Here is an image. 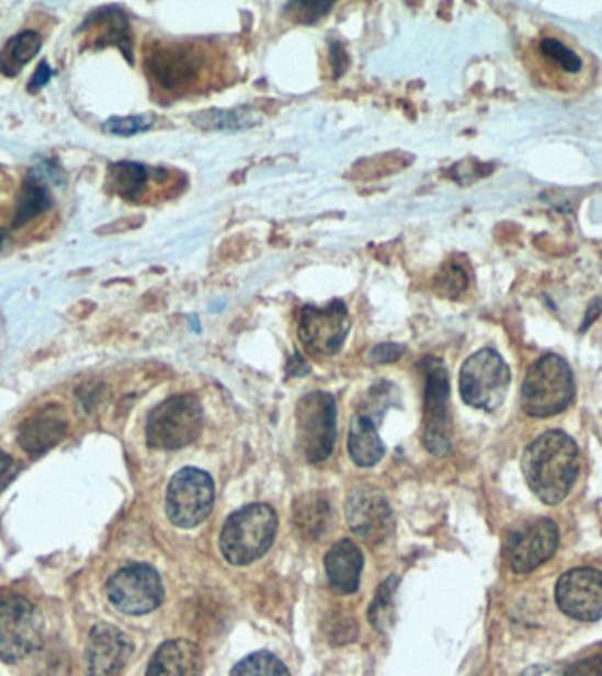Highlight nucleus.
Wrapping results in <instances>:
<instances>
[{
    "label": "nucleus",
    "instance_id": "f257e3e1",
    "mask_svg": "<svg viewBox=\"0 0 602 676\" xmlns=\"http://www.w3.org/2000/svg\"><path fill=\"white\" fill-rule=\"evenodd\" d=\"M219 55L201 41H159L145 55L148 80L170 98H185L211 87Z\"/></svg>",
    "mask_w": 602,
    "mask_h": 676
},
{
    "label": "nucleus",
    "instance_id": "f03ea898",
    "mask_svg": "<svg viewBox=\"0 0 602 676\" xmlns=\"http://www.w3.org/2000/svg\"><path fill=\"white\" fill-rule=\"evenodd\" d=\"M522 471L535 497L557 506L575 486L580 472V449L564 432H545L523 451Z\"/></svg>",
    "mask_w": 602,
    "mask_h": 676
},
{
    "label": "nucleus",
    "instance_id": "7ed1b4c3",
    "mask_svg": "<svg viewBox=\"0 0 602 676\" xmlns=\"http://www.w3.org/2000/svg\"><path fill=\"white\" fill-rule=\"evenodd\" d=\"M576 385L569 363L549 353L529 368L522 388V409L532 417H554L575 400Z\"/></svg>",
    "mask_w": 602,
    "mask_h": 676
},
{
    "label": "nucleus",
    "instance_id": "20e7f679",
    "mask_svg": "<svg viewBox=\"0 0 602 676\" xmlns=\"http://www.w3.org/2000/svg\"><path fill=\"white\" fill-rule=\"evenodd\" d=\"M277 513L268 504H250L232 513L220 532V551L232 565L252 564L270 550L277 534Z\"/></svg>",
    "mask_w": 602,
    "mask_h": 676
},
{
    "label": "nucleus",
    "instance_id": "39448f33",
    "mask_svg": "<svg viewBox=\"0 0 602 676\" xmlns=\"http://www.w3.org/2000/svg\"><path fill=\"white\" fill-rule=\"evenodd\" d=\"M203 408L196 394H173L159 403L147 420V443L154 449H180L200 437Z\"/></svg>",
    "mask_w": 602,
    "mask_h": 676
},
{
    "label": "nucleus",
    "instance_id": "423d86ee",
    "mask_svg": "<svg viewBox=\"0 0 602 676\" xmlns=\"http://www.w3.org/2000/svg\"><path fill=\"white\" fill-rule=\"evenodd\" d=\"M511 373L496 350H481L465 359L459 370V394L467 405L496 411L508 394Z\"/></svg>",
    "mask_w": 602,
    "mask_h": 676
},
{
    "label": "nucleus",
    "instance_id": "0eeeda50",
    "mask_svg": "<svg viewBox=\"0 0 602 676\" xmlns=\"http://www.w3.org/2000/svg\"><path fill=\"white\" fill-rule=\"evenodd\" d=\"M296 437L305 458L325 461L337 440V403L325 391L305 394L296 405Z\"/></svg>",
    "mask_w": 602,
    "mask_h": 676
},
{
    "label": "nucleus",
    "instance_id": "6e6552de",
    "mask_svg": "<svg viewBox=\"0 0 602 676\" xmlns=\"http://www.w3.org/2000/svg\"><path fill=\"white\" fill-rule=\"evenodd\" d=\"M420 368L424 376V448L435 457H446L451 451V388L447 368L439 358H424Z\"/></svg>",
    "mask_w": 602,
    "mask_h": 676
},
{
    "label": "nucleus",
    "instance_id": "1a4fd4ad",
    "mask_svg": "<svg viewBox=\"0 0 602 676\" xmlns=\"http://www.w3.org/2000/svg\"><path fill=\"white\" fill-rule=\"evenodd\" d=\"M43 620L31 600L19 594L0 596V658L16 663L39 649Z\"/></svg>",
    "mask_w": 602,
    "mask_h": 676
},
{
    "label": "nucleus",
    "instance_id": "9d476101",
    "mask_svg": "<svg viewBox=\"0 0 602 676\" xmlns=\"http://www.w3.org/2000/svg\"><path fill=\"white\" fill-rule=\"evenodd\" d=\"M215 484L211 474L185 467L171 478L166 493V513L180 529H194L211 516Z\"/></svg>",
    "mask_w": 602,
    "mask_h": 676
},
{
    "label": "nucleus",
    "instance_id": "9b49d317",
    "mask_svg": "<svg viewBox=\"0 0 602 676\" xmlns=\"http://www.w3.org/2000/svg\"><path fill=\"white\" fill-rule=\"evenodd\" d=\"M107 597L125 615H147L164 599L162 580L152 565L130 564L113 574L106 585Z\"/></svg>",
    "mask_w": 602,
    "mask_h": 676
},
{
    "label": "nucleus",
    "instance_id": "f8f14e48",
    "mask_svg": "<svg viewBox=\"0 0 602 676\" xmlns=\"http://www.w3.org/2000/svg\"><path fill=\"white\" fill-rule=\"evenodd\" d=\"M558 542L560 536L554 519H529L509 532L504 557L513 573H532L555 555Z\"/></svg>",
    "mask_w": 602,
    "mask_h": 676
},
{
    "label": "nucleus",
    "instance_id": "ddd939ff",
    "mask_svg": "<svg viewBox=\"0 0 602 676\" xmlns=\"http://www.w3.org/2000/svg\"><path fill=\"white\" fill-rule=\"evenodd\" d=\"M351 330L348 305L333 300L326 307L307 305L302 309L298 323V336L305 350L319 356L339 353Z\"/></svg>",
    "mask_w": 602,
    "mask_h": 676
},
{
    "label": "nucleus",
    "instance_id": "4468645a",
    "mask_svg": "<svg viewBox=\"0 0 602 676\" xmlns=\"http://www.w3.org/2000/svg\"><path fill=\"white\" fill-rule=\"evenodd\" d=\"M555 600L566 617L578 622H598L602 618V571L571 569L558 578Z\"/></svg>",
    "mask_w": 602,
    "mask_h": 676
},
{
    "label": "nucleus",
    "instance_id": "2eb2a0df",
    "mask_svg": "<svg viewBox=\"0 0 602 676\" xmlns=\"http://www.w3.org/2000/svg\"><path fill=\"white\" fill-rule=\"evenodd\" d=\"M345 516L351 530L368 545L384 541L393 530L388 499L371 484H362L349 493Z\"/></svg>",
    "mask_w": 602,
    "mask_h": 676
},
{
    "label": "nucleus",
    "instance_id": "dca6fc26",
    "mask_svg": "<svg viewBox=\"0 0 602 676\" xmlns=\"http://www.w3.org/2000/svg\"><path fill=\"white\" fill-rule=\"evenodd\" d=\"M134 646L121 629L98 623L89 634L87 676H118L133 655Z\"/></svg>",
    "mask_w": 602,
    "mask_h": 676
},
{
    "label": "nucleus",
    "instance_id": "f3484780",
    "mask_svg": "<svg viewBox=\"0 0 602 676\" xmlns=\"http://www.w3.org/2000/svg\"><path fill=\"white\" fill-rule=\"evenodd\" d=\"M66 416L58 408H46L36 412L22 423L19 431V444L31 457L45 455L49 449L63 443L67 435Z\"/></svg>",
    "mask_w": 602,
    "mask_h": 676
},
{
    "label": "nucleus",
    "instance_id": "a211bd4d",
    "mask_svg": "<svg viewBox=\"0 0 602 676\" xmlns=\"http://www.w3.org/2000/svg\"><path fill=\"white\" fill-rule=\"evenodd\" d=\"M203 654L189 640H170L156 650L147 667V676H201Z\"/></svg>",
    "mask_w": 602,
    "mask_h": 676
},
{
    "label": "nucleus",
    "instance_id": "6ab92c4d",
    "mask_svg": "<svg viewBox=\"0 0 602 676\" xmlns=\"http://www.w3.org/2000/svg\"><path fill=\"white\" fill-rule=\"evenodd\" d=\"M326 576L337 594L351 596L360 588L363 569V553L349 539L334 542L325 557Z\"/></svg>",
    "mask_w": 602,
    "mask_h": 676
},
{
    "label": "nucleus",
    "instance_id": "aec40b11",
    "mask_svg": "<svg viewBox=\"0 0 602 676\" xmlns=\"http://www.w3.org/2000/svg\"><path fill=\"white\" fill-rule=\"evenodd\" d=\"M81 31L94 32V43L98 48L116 46L121 48L125 59L133 62V34H130L129 19L121 8L106 5V8L94 11L81 25Z\"/></svg>",
    "mask_w": 602,
    "mask_h": 676
},
{
    "label": "nucleus",
    "instance_id": "412c9836",
    "mask_svg": "<svg viewBox=\"0 0 602 676\" xmlns=\"http://www.w3.org/2000/svg\"><path fill=\"white\" fill-rule=\"evenodd\" d=\"M52 206H54V196H52L49 185L46 184L45 171L32 168L20 191L11 226L13 229L23 228L43 216Z\"/></svg>",
    "mask_w": 602,
    "mask_h": 676
},
{
    "label": "nucleus",
    "instance_id": "4be33fe9",
    "mask_svg": "<svg viewBox=\"0 0 602 676\" xmlns=\"http://www.w3.org/2000/svg\"><path fill=\"white\" fill-rule=\"evenodd\" d=\"M349 455L360 467H372L383 460L386 446L368 414H356L349 426Z\"/></svg>",
    "mask_w": 602,
    "mask_h": 676
},
{
    "label": "nucleus",
    "instance_id": "5701e85b",
    "mask_svg": "<svg viewBox=\"0 0 602 676\" xmlns=\"http://www.w3.org/2000/svg\"><path fill=\"white\" fill-rule=\"evenodd\" d=\"M330 502L322 493H307L296 499L293 522L298 532L308 539H319L330 524Z\"/></svg>",
    "mask_w": 602,
    "mask_h": 676
},
{
    "label": "nucleus",
    "instance_id": "b1692460",
    "mask_svg": "<svg viewBox=\"0 0 602 676\" xmlns=\"http://www.w3.org/2000/svg\"><path fill=\"white\" fill-rule=\"evenodd\" d=\"M159 170H150L145 164L133 161L115 162L107 170V185L113 193L124 197V199H138L147 193L150 180L156 179Z\"/></svg>",
    "mask_w": 602,
    "mask_h": 676
},
{
    "label": "nucleus",
    "instance_id": "393cba45",
    "mask_svg": "<svg viewBox=\"0 0 602 676\" xmlns=\"http://www.w3.org/2000/svg\"><path fill=\"white\" fill-rule=\"evenodd\" d=\"M43 48V37L36 31H23L11 37L0 51V75L8 78L19 77L23 68L31 62Z\"/></svg>",
    "mask_w": 602,
    "mask_h": 676
},
{
    "label": "nucleus",
    "instance_id": "a878e982",
    "mask_svg": "<svg viewBox=\"0 0 602 676\" xmlns=\"http://www.w3.org/2000/svg\"><path fill=\"white\" fill-rule=\"evenodd\" d=\"M261 113L254 108L206 110L192 117V124L205 130H241L261 124Z\"/></svg>",
    "mask_w": 602,
    "mask_h": 676
},
{
    "label": "nucleus",
    "instance_id": "bb28decb",
    "mask_svg": "<svg viewBox=\"0 0 602 676\" xmlns=\"http://www.w3.org/2000/svg\"><path fill=\"white\" fill-rule=\"evenodd\" d=\"M400 578L397 574L389 576L375 592L374 600L368 608V620L379 632H388L395 623V596H397Z\"/></svg>",
    "mask_w": 602,
    "mask_h": 676
},
{
    "label": "nucleus",
    "instance_id": "cd10ccee",
    "mask_svg": "<svg viewBox=\"0 0 602 676\" xmlns=\"http://www.w3.org/2000/svg\"><path fill=\"white\" fill-rule=\"evenodd\" d=\"M229 676H291L286 664L272 652H254L235 664Z\"/></svg>",
    "mask_w": 602,
    "mask_h": 676
},
{
    "label": "nucleus",
    "instance_id": "c85d7f7f",
    "mask_svg": "<svg viewBox=\"0 0 602 676\" xmlns=\"http://www.w3.org/2000/svg\"><path fill=\"white\" fill-rule=\"evenodd\" d=\"M539 51L545 59L555 64L560 71L567 72V75H578L583 69V60H581L580 55L555 37H545L541 41Z\"/></svg>",
    "mask_w": 602,
    "mask_h": 676
},
{
    "label": "nucleus",
    "instance_id": "c756f323",
    "mask_svg": "<svg viewBox=\"0 0 602 676\" xmlns=\"http://www.w3.org/2000/svg\"><path fill=\"white\" fill-rule=\"evenodd\" d=\"M433 286H435V291L439 295L447 296V298L464 295L468 287L467 270L456 261H451L439 272L438 277L433 280Z\"/></svg>",
    "mask_w": 602,
    "mask_h": 676
},
{
    "label": "nucleus",
    "instance_id": "7c9ffc66",
    "mask_svg": "<svg viewBox=\"0 0 602 676\" xmlns=\"http://www.w3.org/2000/svg\"><path fill=\"white\" fill-rule=\"evenodd\" d=\"M156 115H130V117H112L104 122V130L115 136H136L156 126Z\"/></svg>",
    "mask_w": 602,
    "mask_h": 676
},
{
    "label": "nucleus",
    "instance_id": "2f4dec72",
    "mask_svg": "<svg viewBox=\"0 0 602 676\" xmlns=\"http://www.w3.org/2000/svg\"><path fill=\"white\" fill-rule=\"evenodd\" d=\"M331 8L333 4L330 2H291L286 5V16H289L293 22L310 25V23L325 19Z\"/></svg>",
    "mask_w": 602,
    "mask_h": 676
},
{
    "label": "nucleus",
    "instance_id": "473e14b6",
    "mask_svg": "<svg viewBox=\"0 0 602 676\" xmlns=\"http://www.w3.org/2000/svg\"><path fill=\"white\" fill-rule=\"evenodd\" d=\"M564 676H602V654L590 655L564 669Z\"/></svg>",
    "mask_w": 602,
    "mask_h": 676
},
{
    "label": "nucleus",
    "instance_id": "72a5a7b5",
    "mask_svg": "<svg viewBox=\"0 0 602 676\" xmlns=\"http://www.w3.org/2000/svg\"><path fill=\"white\" fill-rule=\"evenodd\" d=\"M404 351H406L404 345L380 344L371 351V359L374 363H379V365H383V363L397 362L398 358H401Z\"/></svg>",
    "mask_w": 602,
    "mask_h": 676
},
{
    "label": "nucleus",
    "instance_id": "f704fd0d",
    "mask_svg": "<svg viewBox=\"0 0 602 676\" xmlns=\"http://www.w3.org/2000/svg\"><path fill=\"white\" fill-rule=\"evenodd\" d=\"M55 75H57V71L54 68H49L48 62H41L34 75H32L31 81H29V90L31 92H39L41 89H45L48 85Z\"/></svg>",
    "mask_w": 602,
    "mask_h": 676
},
{
    "label": "nucleus",
    "instance_id": "c9c22d12",
    "mask_svg": "<svg viewBox=\"0 0 602 676\" xmlns=\"http://www.w3.org/2000/svg\"><path fill=\"white\" fill-rule=\"evenodd\" d=\"M330 62L334 78H339L348 68V55H345L344 46L340 45L339 41H331L330 43Z\"/></svg>",
    "mask_w": 602,
    "mask_h": 676
},
{
    "label": "nucleus",
    "instance_id": "e433bc0d",
    "mask_svg": "<svg viewBox=\"0 0 602 676\" xmlns=\"http://www.w3.org/2000/svg\"><path fill=\"white\" fill-rule=\"evenodd\" d=\"M522 676H564V669L554 664V666H532L523 673Z\"/></svg>",
    "mask_w": 602,
    "mask_h": 676
},
{
    "label": "nucleus",
    "instance_id": "4c0bfd02",
    "mask_svg": "<svg viewBox=\"0 0 602 676\" xmlns=\"http://www.w3.org/2000/svg\"><path fill=\"white\" fill-rule=\"evenodd\" d=\"M602 312V296H599L598 300H593L590 303L589 310H587V316L583 319V328L581 330H587L590 324L599 318V314Z\"/></svg>",
    "mask_w": 602,
    "mask_h": 676
},
{
    "label": "nucleus",
    "instance_id": "58836bf2",
    "mask_svg": "<svg viewBox=\"0 0 602 676\" xmlns=\"http://www.w3.org/2000/svg\"><path fill=\"white\" fill-rule=\"evenodd\" d=\"M14 469V460L13 457H10L8 452L2 451L0 449V481L5 480V478H10L11 472Z\"/></svg>",
    "mask_w": 602,
    "mask_h": 676
},
{
    "label": "nucleus",
    "instance_id": "ea45409f",
    "mask_svg": "<svg viewBox=\"0 0 602 676\" xmlns=\"http://www.w3.org/2000/svg\"><path fill=\"white\" fill-rule=\"evenodd\" d=\"M8 237H10V231H8V229L0 228V249H2V245H4Z\"/></svg>",
    "mask_w": 602,
    "mask_h": 676
}]
</instances>
